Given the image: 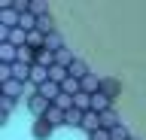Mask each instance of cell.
Here are the masks:
<instances>
[{
    "instance_id": "cell-18",
    "label": "cell",
    "mask_w": 146,
    "mask_h": 140,
    "mask_svg": "<svg viewBox=\"0 0 146 140\" xmlns=\"http://www.w3.org/2000/svg\"><path fill=\"white\" fill-rule=\"evenodd\" d=\"M100 92L107 94V98H116V94H119V82H116V79H110V76H104V85H100Z\"/></svg>"
},
{
    "instance_id": "cell-16",
    "label": "cell",
    "mask_w": 146,
    "mask_h": 140,
    "mask_svg": "<svg viewBox=\"0 0 146 140\" xmlns=\"http://www.w3.org/2000/svg\"><path fill=\"white\" fill-rule=\"evenodd\" d=\"M12 79L27 82V79H31V67H27V64H12Z\"/></svg>"
},
{
    "instance_id": "cell-15",
    "label": "cell",
    "mask_w": 146,
    "mask_h": 140,
    "mask_svg": "<svg viewBox=\"0 0 146 140\" xmlns=\"http://www.w3.org/2000/svg\"><path fill=\"white\" fill-rule=\"evenodd\" d=\"M49 134H52V125H49L46 119H36V125H34V137L43 140V137H49Z\"/></svg>"
},
{
    "instance_id": "cell-13",
    "label": "cell",
    "mask_w": 146,
    "mask_h": 140,
    "mask_svg": "<svg viewBox=\"0 0 146 140\" xmlns=\"http://www.w3.org/2000/svg\"><path fill=\"white\" fill-rule=\"evenodd\" d=\"M82 119H85V113L73 107V110L67 113V119H64V125H70V128H82Z\"/></svg>"
},
{
    "instance_id": "cell-2",
    "label": "cell",
    "mask_w": 146,
    "mask_h": 140,
    "mask_svg": "<svg viewBox=\"0 0 146 140\" xmlns=\"http://www.w3.org/2000/svg\"><path fill=\"white\" fill-rule=\"evenodd\" d=\"M27 94V82H18V79H9L6 85H3V98H25Z\"/></svg>"
},
{
    "instance_id": "cell-12",
    "label": "cell",
    "mask_w": 146,
    "mask_h": 140,
    "mask_svg": "<svg viewBox=\"0 0 146 140\" xmlns=\"http://www.w3.org/2000/svg\"><path fill=\"white\" fill-rule=\"evenodd\" d=\"M36 31H43V34H52V31H55L52 12H46V15H40V19H36Z\"/></svg>"
},
{
    "instance_id": "cell-10",
    "label": "cell",
    "mask_w": 146,
    "mask_h": 140,
    "mask_svg": "<svg viewBox=\"0 0 146 140\" xmlns=\"http://www.w3.org/2000/svg\"><path fill=\"white\" fill-rule=\"evenodd\" d=\"M46 49H52V52H61V49H67V46H64V37L58 34V31L46 34Z\"/></svg>"
},
{
    "instance_id": "cell-19",
    "label": "cell",
    "mask_w": 146,
    "mask_h": 140,
    "mask_svg": "<svg viewBox=\"0 0 146 140\" xmlns=\"http://www.w3.org/2000/svg\"><path fill=\"white\" fill-rule=\"evenodd\" d=\"M55 107H58V110H64V113H70V110H73V98L61 92L58 98H55Z\"/></svg>"
},
{
    "instance_id": "cell-4",
    "label": "cell",
    "mask_w": 146,
    "mask_h": 140,
    "mask_svg": "<svg viewBox=\"0 0 146 140\" xmlns=\"http://www.w3.org/2000/svg\"><path fill=\"white\" fill-rule=\"evenodd\" d=\"M100 85H104V76L88 73L85 79H82V92H85V94H98V92H100Z\"/></svg>"
},
{
    "instance_id": "cell-11",
    "label": "cell",
    "mask_w": 146,
    "mask_h": 140,
    "mask_svg": "<svg viewBox=\"0 0 146 140\" xmlns=\"http://www.w3.org/2000/svg\"><path fill=\"white\" fill-rule=\"evenodd\" d=\"M82 128L88 131H100V113H85V119H82Z\"/></svg>"
},
{
    "instance_id": "cell-8",
    "label": "cell",
    "mask_w": 146,
    "mask_h": 140,
    "mask_svg": "<svg viewBox=\"0 0 146 140\" xmlns=\"http://www.w3.org/2000/svg\"><path fill=\"white\" fill-rule=\"evenodd\" d=\"M36 92L43 94L46 101H52V104H55V98H58V94H61V85H58V82H52V79H49V82H46V85H40V88H36Z\"/></svg>"
},
{
    "instance_id": "cell-22",
    "label": "cell",
    "mask_w": 146,
    "mask_h": 140,
    "mask_svg": "<svg viewBox=\"0 0 146 140\" xmlns=\"http://www.w3.org/2000/svg\"><path fill=\"white\" fill-rule=\"evenodd\" d=\"M0 107H3V119H9V113L15 110V98H0Z\"/></svg>"
},
{
    "instance_id": "cell-5",
    "label": "cell",
    "mask_w": 146,
    "mask_h": 140,
    "mask_svg": "<svg viewBox=\"0 0 146 140\" xmlns=\"http://www.w3.org/2000/svg\"><path fill=\"white\" fill-rule=\"evenodd\" d=\"M18 61V49L12 43H0V64H15Z\"/></svg>"
},
{
    "instance_id": "cell-24",
    "label": "cell",
    "mask_w": 146,
    "mask_h": 140,
    "mask_svg": "<svg viewBox=\"0 0 146 140\" xmlns=\"http://www.w3.org/2000/svg\"><path fill=\"white\" fill-rule=\"evenodd\" d=\"M131 140H137V137H131Z\"/></svg>"
},
{
    "instance_id": "cell-23",
    "label": "cell",
    "mask_w": 146,
    "mask_h": 140,
    "mask_svg": "<svg viewBox=\"0 0 146 140\" xmlns=\"http://www.w3.org/2000/svg\"><path fill=\"white\" fill-rule=\"evenodd\" d=\"M88 140H110V131H107V128H100V131H91V134H88Z\"/></svg>"
},
{
    "instance_id": "cell-3",
    "label": "cell",
    "mask_w": 146,
    "mask_h": 140,
    "mask_svg": "<svg viewBox=\"0 0 146 140\" xmlns=\"http://www.w3.org/2000/svg\"><path fill=\"white\" fill-rule=\"evenodd\" d=\"M107 110H113V98H107L104 92L91 94V113H107Z\"/></svg>"
},
{
    "instance_id": "cell-7",
    "label": "cell",
    "mask_w": 146,
    "mask_h": 140,
    "mask_svg": "<svg viewBox=\"0 0 146 140\" xmlns=\"http://www.w3.org/2000/svg\"><path fill=\"white\" fill-rule=\"evenodd\" d=\"M116 125H122V122H119V113H116V107H113V110H107V113H100V128L113 131Z\"/></svg>"
},
{
    "instance_id": "cell-1",
    "label": "cell",
    "mask_w": 146,
    "mask_h": 140,
    "mask_svg": "<svg viewBox=\"0 0 146 140\" xmlns=\"http://www.w3.org/2000/svg\"><path fill=\"white\" fill-rule=\"evenodd\" d=\"M49 107H52V101H46V98H43V94H40V92H36V94H31V98H27V110L34 113L36 119H43L46 113H49Z\"/></svg>"
},
{
    "instance_id": "cell-6",
    "label": "cell",
    "mask_w": 146,
    "mask_h": 140,
    "mask_svg": "<svg viewBox=\"0 0 146 140\" xmlns=\"http://www.w3.org/2000/svg\"><path fill=\"white\" fill-rule=\"evenodd\" d=\"M67 73H70L73 79H79V82H82V79H85V76H88L91 70H88V64H85V61H82V58H76V61H73V64L67 67Z\"/></svg>"
},
{
    "instance_id": "cell-20",
    "label": "cell",
    "mask_w": 146,
    "mask_h": 140,
    "mask_svg": "<svg viewBox=\"0 0 146 140\" xmlns=\"http://www.w3.org/2000/svg\"><path fill=\"white\" fill-rule=\"evenodd\" d=\"M110 140H131V131L125 125H116V128L110 131Z\"/></svg>"
},
{
    "instance_id": "cell-9",
    "label": "cell",
    "mask_w": 146,
    "mask_h": 140,
    "mask_svg": "<svg viewBox=\"0 0 146 140\" xmlns=\"http://www.w3.org/2000/svg\"><path fill=\"white\" fill-rule=\"evenodd\" d=\"M43 119H46V122H49V125L55 128V125H64V119H67V113H64V110H58V107L52 104V107H49V113H46Z\"/></svg>"
},
{
    "instance_id": "cell-14",
    "label": "cell",
    "mask_w": 146,
    "mask_h": 140,
    "mask_svg": "<svg viewBox=\"0 0 146 140\" xmlns=\"http://www.w3.org/2000/svg\"><path fill=\"white\" fill-rule=\"evenodd\" d=\"M73 107H76V110H82V113H91V94L79 92L76 98H73Z\"/></svg>"
},
{
    "instance_id": "cell-21",
    "label": "cell",
    "mask_w": 146,
    "mask_h": 140,
    "mask_svg": "<svg viewBox=\"0 0 146 140\" xmlns=\"http://www.w3.org/2000/svg\"><path fill=\"white\" fill-rule=\"evenodd\" d=\"M73 61H76V55H73L70 49H61V52H58V64H61V67H70Z\"/></svg>"
},
{
    "instance_id": "cell-17",
    "label": "cell",
    "mask_w": 146,
    "mask_h": 140,
    "mask_svg": "<svg viewBox=\"0 0 146 140\" xmlns=\"http://www.w3.org/2000/svg\"><path fill=\"white\" fill-rule=\"evenodd\" d=\"M67 67H61V64H55L52 70H49V79H52V82H58V85H64V79H67Z\"/></svg>"
}]
</instances>
